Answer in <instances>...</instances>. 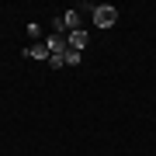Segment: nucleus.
<instances>
[{
    "instance_id": "f257e3e1",
    "label": "nucleus",
    "mask_w": 156,
    "mask_h": 156,
    "mask_svg": "<svg viewBox=\"0 0 156 156\" xmlns=\"http://www.w3.org/2000/svg\"><path fill=\"white\" fill-rule=\"evenodd\" d=\"M115 21H118V7H111V4L94 7V24H97V28H111Z\"/></svg>"
},
{
    "instance_id": "f03ea898",
    "label": "nucleus",
    "mask_w": 156,
    "mask_h": 156,
    "mask_svg": "<svg viewBox=\"0 0 156 156\" xmlns=\"http://www.w3.org/2000/svg\"><path fill=\"white\" fill-rule=\"evenodd\" d=\"M45 49H49V56H62L69 49V42H66V35H49L45 38Z\"/></svg>"
},
{
    "instance_id": "7ed1b4c3",
    "label": "nucleus",
    "mask_w": 156,
    "mask_h": 156,
    "mask_svg": "<svg viewBox=\"0 0 156 156\" xmlns=\"http://www.w3.org/2000/svg\"><path fill=\"white\" fill-rule=\"evenodd\" d=\"M24 56H28V59H42V62H49V49H45V42H31L28 49H24Z\"/></svg>"
},
{
    "instance_id": "20e7f679",
    "label": "nucleus",
    "mask_w": 156,
    "mask_h": 156,
    "mask_svg": "<svg viewBox=\"0 0 156 156\" xmlns=\"http://www.w3.org/2000/svg\"><path fill=\"white\" fill-rule=\"evenodd\" d=\"M66 42H69V49L83 52V45H87V31H83V28H80V31H69V35H66Z\"/></svg>"
},
{
    "instance_id": "39448f33",
    "label": "nucleus",
    "mask_w": 156,
    "mask_h": 156,
    "mask_svg": "<svg viewBox=\"0 0 156 156\" xmlns=\"http://www.w3.org/2000/svg\"><path fill=\"white\" fill-rule=\"evenodd\" d=\"M62 21H66L69 31H80V11H66V14H62Z\"/></svg>"
},
{
    "instance_id": "423d86ee",
    "label": "nucleus",
    "mask_w": 156,
    "mask_h": 156,
    "mask_svg": "<svg viewBox=\"0 0 156 156\" xmlns=\"http://www.w3.org/2000/svg\"><path fill=\"white\" fill-rule=\"evenodd\" d=\"M80 56H83V52H76V49H66V52H62V66H80Z\"/></svg>"
},
{
    "instance_id": "0eeeda50",
    "label": "nucleus",
    "mask_w": 156,
    "mask_h": 156,
    "mask_svg": "<svg viewBox=\"0 0 156 156\" xmlns=\"http://www.w3.org/2000/svg\"><path fill=\"white\" fill-rule=\"evenodd\" d=\"M49 66L52 69H62V56H49Z\"/></svg>"
}]
</instances>
